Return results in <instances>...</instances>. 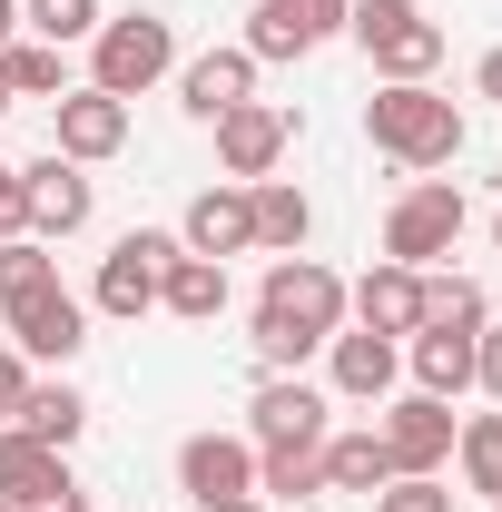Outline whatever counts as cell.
Wrapping results in <instances>:
<instances>
[{"label":"cell","mask_w":502,"mask_h":512,"mask_svg":"<svg viewBox=\"0 0 502 512\" xmlns=\"http://www.w3.org/2000/svg\"><path fill=\"white\" fill-rule=\"evenodd\" d=\"M375 434L394 453V473H443L453 463V404L443 394H384Z\"/></svg>","instance_id":"10"},{"label":"cell","mask_w":502,"mask_h":512,"mask_svg":"<svg viewBox=\"0 0 502 512\" xmlns=\"http://www.w3.org/2000/svg\"><path fill=\"white\" fill-rule=\"evenodd\" d=\"M493 247H502V207H493Z\"/></svg>","instance_id":"40"},{"label":"cell","mask_w":502,"mask_h":512,"mask_svg":"<svg viewBox=\"0 0 502 512\" xmlns=\"http://www.w3.org/2000/svg\"><path fill=\"white\" fill-rule=\"evenodd\" d=\"M207 128H217V168H227L237 188L276 178V158L296 148V119H286V109H266V99H247V109H227V119H207Z\"/></svg>","instance_id":"13"},{"label":"cell","mask_w":502,"mask_h":512,"mask_svg":"<svg viewBox=\"0 0 502 512\" xmlns=\"http://www.w3.org/2000/svg\"><path fill=\"white\" fill-rule=\"evenodd\" d=\"M247 325H256L247 335L256 365H266V375H296L306 355H325V335H345V276L315 266V256H276Z\"/></svg>","instance_id":"1"},{"label":"cell","mask_w":502,"mask_h":512,"mask_svg":"<svg viewBox=\"0 0 502 512\" xmlns=\"http://www.w3.org/2000/svg\"><path fill=\"white\" fill-rule=\"evenodd\" d=\"M394 375H404V345L394 335H325V384L345 394V404H384L394 394Z\"/></svg>","instance_id":"17"},{"label":"cell","mask_w":502,"mask_h":512,"mask_svg":"<svg viewBox=\"0 0 502 512\" xmlns=\"http://www.w3.org/2000/svg\"><path fill=\"white\" fill-rule=\"evenodd\" d=\"M355 20V0H256V20H247V60H306V50H325L335 30Z\"/></svg>","instance_id":"9"},{"label":"cell","mask_w":502,"mask_h":512,"mask_svg":"<svg viewBox=\"0 0 502 512\" xmlns=\"http://www.w3.org/2000/svg\"><path fill=\"white\" fill-rule=\"evenodd\" d=\"M0 512H89V493H79V483H69V493H50V503H10V493H0Z\"/></svg>","instance_id":"35"},{"label":"cell","mask_w":502,"mask_h":512,"mask_svg":"<svg viewBox=\"0 0 502 512\" xmlns=\"http://www.w3.org/2000/svg\"><path fill=\"white\" fill-rule=\"evenodd\" d=\"M50 148L60 158H79V168H99V158H119L128 148V99H109V89H60L50 99Z\"/></svg>","instance_id":"11"},{"label":"cell","mask_w":502,"mask_h":512,"mask_svg":"<svg viewBox=\"0 0 502 512\" xmlns=\"http://www.w3.org/2000/svg\"><path fill=\"white\" fill-rule=\"evenodd\" d=\"M355 50L375 60V79H434L443 69V30L424 20V0H355Z\"/></svg>","instance_id":"4"},{"label":"cell","mask_w":502,"mask_h":512,"mask_svg":"<svg viewBox=\"0 0 502 512\" xmlns=\"http://www.w3.org/2000/svg\"><path fill=\"white\" fill-rule=\"evenodd\" d=\"M178 247H188V256H217V266H227V256H247V247H256V207H247V188H237V178L197 188L188 217H178Z\"/></svg>","instance_id":"16"},{"label":"cell","mask_w":502,"mask_h":512,"mask_svg":"<svg viewBox=\"0 0 502 512\" xmlns=\"http://www.w3.org/2000/svg\"><path fill=\"white\" fill-rule=\"evenodd\" d=\"M365 138H375V158L434 178V168L463 158V109L443 99L434 79H375V99H365Z\"/></svg>","instance_id":"2"},{"label":"cell","mask_w":502,"mask_h":512,"mask_svg":"<svg viewBox=\"0 0 502 512\" xmlns=\"http://www.w3.org/2000/svg\"><path fill=\"white\" fill-rule=\"evenodd\" d=\"M325 434H335V394L306 375H266L247 404V444L256 453H325Z\"/></svg>","instance_id":"5"},{"label":"cell","mask_w":502,"mask_h":512,"mask_svg":"<svg viewBox=\"0 0 502 512\" xmlns=\"http://www.w3.org/2000/svg\"><path fill=\"white\" fill-rule=\"evenodd\" d=\"M158 316H178V325H217V316H227V266L178 247L168 266H158Z\"/></svg>","instance_id":"19"},{"label":"cell","mask_w":502,"mask_h":512,"mask_svg":"<svg viewBox=\"0 0 502 512\" xmlns=\"http://www.w3.org/2000/svg\"><path fill=\"white\" fill-rule=\"evenodd\" d=\"M473 384L502 404V325H483V335H473Z\"/></svg>","instance_id":"32"},{"label":"cell","mask_w":502,"mask_h":512,"mask_svg":"<svg viewBox=\"0 0 502 512\" xmlns=\"http://www.w3.org/2000/svg\"><path fill=\"white\" fill-rule=\"evenodd\" d=\"M463 188L453 178H414V188L394 197V217H384V256L394 266H434V256H453L463 247Z\"/></svg>","instance_id":"7"},{"label":"cell","mask_w":502,"mask_h":512,"mask_svg":"<svg viewBox=\"0 0 502 512\" xmlns=\"http://www.w3.org/2000/svg\"><path fill=\"white\" fill-rule=\"evenodd\" d=\"M20 434H40V444H79V434H89V394H79V384H30V394H20Z\"/></svg>","instance_id":"24"},{"label":"cell","mask_w":502,"mask_h":512,"mask_svg":"<svg viewBox=\"0 0 502 512\" xmlns=\"http://www.w3.org/2000/svg\"><path fill=\"white\" fill-rule=\"evenodd\" d=\"M0 89H10V99H60V89H69V50H50V40H10V50H0Z\"/></svg>","instance_id":"26"},{"label":"cell","mask_w":502,"mask_h":512,"mask_svg":"<svg viewBox=\"0 0 502 512\" xmlns=\"http://www.w3.org/2000/svg\"><path fill=\"white\" fill-rule=\"evenodd\" d=\"M453 463H463V493L502 503V414H463L453 424Z\"/></svg>","instance_id":"25"},{"label":"cell","mask_w":502,"mask_h":512,"mask_svg":"<svg viewBox=\"0 0 502 512\" xmlns=\"http://www.w3.org/2000/svg\"><path fill=\"white\" fill-rule=\"evenodd\" d=\"M424 325H434V335H483L493 306H483L473 276H424Z\"/></svg>","instance_id":"27"},{"label":"cell","mask_w":502,"mask_h":512,"mask_svg":"<svg viewBox=\"0 0 502 512\" xmlns=\"http://www.w3.org/2000/svg\"><path fill=\"white\" fill-rule=\"evenodd\" d=\"M168 69H178V30H168L158 10H119V20L89 30V89H109V99L158 89Z\"/></svg>","instance_id":"3"},{"label":"cell","mask_w":502,"mask_h":512,"mask_svg":"<svg viewBox=\"0 0 502 512\" xmlns=\"http://www.w3.org/2000/svg\"><path fill=\"white\" fill-rule=\"evenodd\" d=\"M315 493H325L315 453H256V503H315Z\"/></svg>","instance_id":"29"},{"label":"cell","mask_w":502,"mask_h":512,"mask_svg":"<svg viewBox=\"0 0 502 512\" xmlns=\"http://www.w3.org/2000/svg\"><path fill=\"white\" fill-rule=\"evenodd\" d=\"M247 207H256V247H266V256H306L315 207H306V188H296V178H256Z\"/></svg>","instance_id":"22"},{"label":"cell","mask_w":502,"mask_h":512,"mask_svg":"<svg viewBox=\"0 0 502 512\" xmlns=\"http://www.w3.org/2000/svg\"><path fill=\"white\" fill-rule=\"evenodd\" d=\"M493 512H502V503H493Z\"/></svg>","instance_id":"41"},{"label":"cell","mask_w":502,"mask_h":512,"mask_svg":"<svg viewBox=\"0 0 502 512\" xmlns=\"http://www.w3.org/2000/svg\"><path fill=\"white\" fill-rule=\"evenodd\" d=\"M217 512H266V503H256V493H237V503H217Z\"/></svg>","instance_id":"38"},{"label":"cell","mask_w":502,"mask_h":512,"mask_svg":"<svg viewBox=\"0 0 502 512\" xmlns=\"http://www.w3.org/2000/svg\"><path fill=\"white\" fill-rule=\"evenodd\" d=\"M40 286H60V256L40 247V237H0V316L20 296H40Z\"/></svg>","instance_id":"28"},{"label":"cell","mask_w":502,"mask_h":512,"mask_svg":"<svg viewBox=\"0 0 502 512\" xmlns=\"http://www.w3.org/2000/svg\"><path fill=\"white\" fill-rule=\"evenodd\" d=\"M178 493H188L197 512L256 493V444L247 434H188V444H178Z\"/></svg>","instance_id":"14"},{"label":"cell","mask_w":502,"mask_h":512,"mask_svg":"<svg viewBox=\"0 0 502 512\" xmlns=\"http://www.w3.org/2000/svg\"><path fill=\"white\" fill-rule=\"evenodd\" d=\"M178 256V227H128L119 247L99 256V286H89V316H119V325H138V316H158V266Z\"/></svg>","instance_id":"6"},{"label":"cell","mask_w":502,"mask_h":512,"mask_svg":"<svg viewBox=\"0 0 502 512\" xmlns=\"http://www.w3.org/2000/svg\"><path fill=\"white\" fill-rule=\"evenodd\" d=\"M0 237H30V197H20V168L0 158Z\"/></svg>","instance_id":"33"},{"label":"cell","mask_w":502,"mask_h":512,"mask_svg":"<svg viewBox=\"0 0 502 512\" xmlns=\"http://www.w3.org/2000/svg\"><path fill=\"white\" fill-rule=\"evenodd\" d=\"M20 197H30V237H40V247H60V237H79V227L99 217V188H89V168H79V158H60V148L20 168Z\"/></svg>","instance_id":"8"},{"label":"cell","mask_w":502,"mask_h":512,"mask_svg":"<svg viewBox=\"0 0 502 512\" xmlns=\"http://www.w3.org/2000/svg\"><path fill=\"white\" fill-rule=\"evenodd\" d=\"M315 473H325V493H384L394 483V453H384L375 424H355V434H325Z\"/></svg>","instance_id":"21"},{"label":"cell","mask_w":502,"mask_h":512,"mask_svg":"<svg viewBox=\"0 0 502 512\" xmlns=\"http://www.w3.org/2000/svg\"><path fill=\"white\" fill-rule=\"evenodd\" d=\"M10 109H20V99H10V89H0V119H10Z\"/></svg>","instance_id":"39"},{"label":"cell","mask_w":502,"mask_h":512,"mask_svg":"<svg viewBox=\"0 0 502 512\" xmlns=\"http://www.w3.org/2000/svg\"><path fill=\"white\" fill-rule=\"evenodd\" d=\"M345 316L365 325V335H394V345H404V335L424 325V266H394V256H375V266L345 286Z\"/></svg>","instance_id":"15"},{"label":"cell","mask_w":502,"mask_h":512,"mask_svg":"<svg viewBox=\"0 0 502 512\" xmlns=\"http://www.w3.org/2000/svg\"><path fill=\"white\" fill-rule=\"evenodd\" d=\"M20 20H30V30L50 40V50H69V40H89V30H99L109 10H99V0H20Z\"/></svg>","instance_id":"30"},{"label":"cell","mask_w":502,"mask_h":512,"mask_svg":"<svg viewBox=\"0 0 502 512\" xmlns=\"http://www.w3.org/2000/svg\"><path fill=\"white\" fill-rule=\"evenodd\" d=\"M0 493H10V503H50V493H69V453L40 444V434H20V424H0Z\"/></svg>","instance_id":"20"},{"label":"cell","mask_w":502,"mask_h":512,"mask_svg":"<svg viewBox=\"0 0 502 512\" xmlns=\"http://www.w3.org/2000/svg\"><path fill=\"white\" fill-rule=\"evenodd\" d=\"M247 99H256L247 40H237V50H197V60L178 69V109H188V119H227V109H247Z\"/></svg>","instance_id":"18"},{"label":"cell","mask_w":502,"mask_h":512,"mask_svg":"<svg viewBox=\"0 0 502 512\" xmlns=\"http://www.w3.org/2000/svg\"><path fill=\"white\" fill-rule=\"evenodd\" d=\"M375 512H453V493H443L434 473H394V483L375 493Z\"/></svg>","instance_id":"31"},{"label":"cell","mask_w":502,"mask_h":512,"mask_svg":"<svg viewBox=\"0 0 502 512\" xmlns=\"http://www.w3.org/2000/svg\"><path fill=\"white\" fill-rule=\"evenodd\" d=\"M404 365H414V394H473V335H434V325H414L404 335Z\"/></svg>","instance_id":"23"},{"label":"cell","mask_w":502,"mask_h":512,"mask_svg":"<svg viewBox=\"0 0 502 512\" xmlns=\"http://www.w3.org/2000/svg\"><path fill=\"white\" fill-rule=\"evenodd\" d=\"M20 394H30V365H20V345H0V424H20Z\"/></svg>","instance_id":"34"},{"label":"cell","mask_w":502,"mask_h":512,"mask_svg":"<svg viewBox=\"0 0 502 512\" xmlns=\"http://www.w3.org/2000/svg\"><path fill=\"white\" fill-rule=\"evenodd\" d=\"M473 89H483V99H493V109H502V40H493V50H483V69H473Z\"/></svg>","instance_id":"36"},{"label":"cell","mask_w":502,"mask_h":512,"mask_svg":"<svg viewBox=\"0 0 502 512\" xmlns=\"http://www.w3.org/2000/svg\"><path fill=\"white\" fill-rule=\"evenodd\" d=\"M10 345H20V365H69V355L89 345V296H69V286L20 296V306H10Z\"/></svg>","instance_id":"12"},{"label":"cell","mask_w":502,"mask_h":512,"mask_svg":"<svg viewBox=\"0 0 502 512\" xmlns=\"http://www.w3.org/2000/svg\"><path fill=\"white\" fill-rule=\"evenodd\" d=\"M10 40H20V0H0V50H10Z\"/></svg>","instance_id":"37"}]
</instances>
